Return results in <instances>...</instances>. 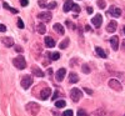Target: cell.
<instances>
[{
  "label": "cell",
  "instance_id": "6da1fadb",
  "mask_svg": "<svg viewBox=\"0 0 125 116\" xmlns=\"http://www.w3.org/2000/svg\"><path fill=\"white\" fill-rule=\"evenodd\" d=\"M26 110H28V112H29L30 115L35 116V115H38L39 111H40V105L36 104V102H29V104L26 105Z\"/></svg>",
  "mask_w": 125,
  "mask_h": 116
},
{
  "label": "cell",
  "instance_id": "7a4b0ae2",
  "mask_svg": "<svg viewBox=\"0 0 125 116\" xmlns=\"http://www.w3.org/2000/svg\"><path fill=\"white\" fill-rule=\"evenodd\" d=\"M14 65L19 69V70H23V69H25V66H26V61H25V58L24 56H16L15 59H14Z\"/></svg>",
  "mask_w": 125,
  "mask_h": 116
},
{
  "label": "cell",
  "instance_id": "3957f363",
  "mask_svg": "<svg viewBox=\"0 0 125 116\" xmlns=\"http://www.w3.org/2000/svg\"><path fill=\"white\" fill-rule=\"evenodd\" d=\"M33 82H34V79H33V76H30V75H25L23 79H21V86H23V89H25V90H28L31 85H33Z\"/></svg>",
  "mask_w": 125,
  "mask_h": 116
},
{
  "label": "cell",
  "instance_id": "277c9868",
  "mask_svg": "<svg viewBox=\"0 0 125 116\" xmlns=\"http://www.w3.org/2000/svg\"><path fill=\"white\" fill-rule=\"evenodd\" d=\"M81 96H83V92L79 90V89H71V91H70V97H71V100L74 101V102H78L80 99H81Z\"/></svg>",
  "mask_w": 125,
  "mask_h": 116
},
{
  "label": "cell",
  "instance_id": "5b68a950",
  "mask_svg": "<svg viewBox=\"0 0 125 116\" xmlns=\"http://www.w3.org/2000/svg\"><path fill=\"white\" fill-rule=\"evenodd\" d=\"M109 86L113 89V90H115V91H121V84L118 81V80H115V79H110L109 80Z\"/></svg>",
  "mask_w": 125,
  "mask_h": 116
},
{
  "label": "cell",
  "instance_id": "8992f818",
  "mask_svg": "<svg viewBox=\"0 0 125 116\" xmlns=\"http://www.w3.org/2000/svg\"><path fill=\"white\" fill-rule=\"evenodd\" d=\"M51 18H53V15H51L50 13H40L39 15H38V19L39 20H41L43 23H49L50 20H51Z\"/></svg>",
  "mask_w": 125,
  "mask_h": 116
},
{
  "label": "cell",
  "instance_id": "52a82bcc",
  "mask_svg": "<svg viewBox=\"0 0 125 116\" xmlns=\"http://www.w3.org/2000/svg\"><path fill=\"white\" fill-rule=\"evenodd\" d=\"M101 23H103V16L100 14H96L95 16L91 19V24L95 26V28H100L101 26Z\"/></svg>",
  "mask_w": 125,
  "mask_h": 116
},
{
  "label": "cell",
  "instance_id": "ba28073f",
  "mask_svg": "<svg viewBox=\"0 0 125 116\" xmlns=\"http://www.w3.org/2000/svg\"><path fill=\"white\" fill-rule=\"evenodd\" d=\"M50 94H51V90H50V87H44L43 90L40 91V100H48L49 99V96H50Z\"/></svg>",
  "mask_w": 125,
  "mask_h": 116
},
{
  "label": "cell",
  "instance_id": "9c48e42d",
  "mask_svg": "<svg viewBox=\"0 0 125 116\" xmlns=\"http://www.w3.org/2000/svg\"><path fill=\"white\" fill-rule=\"evenodd\" d=\"M108 14H109V15H111V16H115V18H120V15H121V10H120L119 8L111 6V8L109 9Z\"/></svg>",
  "mask_w": 125,
  "mask_h": 116
},
{
  "label": "cell",
  "instance_id": "30bf717a",
  "mask_svg": "<svg viewBox=\"0 0 125 116\" xmlns=\"http://www.w3.org/2000/svg\"><path fill=\"white\" fill-rule=\"evenodd\" d=\"M1 41H3V44H4L5 46H8V48L14 46V40H13V38L4 36V38H1Z\"/></svg>",
  "mask_w": 125,
  "mask_h": 116
},
{
  "label": "cell",
  "instance_id": "8fae6325",
  "mask_svg": "<svg viewBox=\"0 0 125 116\" xmlns=\"http://www.w3.org/2000/svg\"><path fill=\"white\" fill-rule=\"evenodd\" d=\"M65 74H66V70L64 69V68H61V69H59L58 71H56V80L58 81H62L64 80V77H65Z\"/></svg>",
  "mask_w": 125,
  "mask_h": 116
},
{
  "label": "cell",
  "instance_id": "7c38bea8",
  "mask_svg": "<svg viewBox=\"0 0 125 116\" xmlns=\"http://www.w3.org/2000/svg\"><path fill=\"white\" fill-rule=\"evenodd\" d=\"M110 44H111V48H113V50H118L119 49V38L118 36H113L111 39H110Z\"/></svg>",
  "mask_w": 125,
  "mask_h": 116
},
{
  "label": "cell",
  "instance_id": "4fadbf2b",
  "mask_svg": "<svg viewBox=\"0 0 125 116\" xmlns=\"http://www.w3.org/2000/svg\"><path fill=\"white\" fill-rule=\"evenodd\" d=\"M116 28H118L116 21H110L108 24V26H106V31H108V33H114V31L116 30Z\"/></svg>",
  "mask_w": 125,
  "mask_h": 116
},
{
  "label": "cell",
  "instance_id": "5bb4252c",
  "mask_svg": "<svg viewBox=\"0 0 125 116\" xmlns=\"http://www.w3.org/2000/svg\"><path fill=\"white\" fill-rule=\"evenodd\" d=\"M45 46L46 48H54L55 46V40L50 36H45Z\"/></svg>",
  "mask_w": 125,
  "mask_h": 116
},
{
  "label": "cell",
  "instance_id": "9a60e30c",
  "mask_svg": "<svg viewBox=\"0 0 125 116\" xmlns=\"http://www.w3.org/2000/svg\"><path fill=\"white\" fill-rule=\"evenodd\" d=\"M73 8H74V3H73V0H66L65 4H64V11L68 13V11H70V10H73Z\"/></svg>",
  "mask_w": 125,
  "mask_h": 116
},
{
  "label": "cell",
  "instance_id": "2e32d148",
  "mask_svg": "<svg viewBox=\"0 0 125 116\" xmlns=\"http://www.w3.org/2000/svg\"><path fill=\"white\" fill-rule=\"evenodd\" d=\"M31 71H33V74L35 76H38V77H44V72L41 71L38 66H34L33 69H31Z\"/></svg>",
  "mask_w": 125,
  "mask_h": 116
},
{
  "label": "cell",
  "instance_id": "e0dca14e",
  "mask_svg": "<svg viewBox=\"0 0 125 116\" xmlns=\"http://www.w3.org/2000/svg\"><path fill=\"white\" fill-rule=\"evenodd\" d=\"M36 30H38V33L41 34V35H44L45 34V31H46V26L44 23H40L38 26H36Z\"/></svg>",
  "mask_w": 125,
  "mask_h": 116
},
{
  "label": "cell",
  "instance_id": "ac0fdd59",
  "mask_svg": "<svg viewBox=\"0 0 125 116\" xmlns=\"http://www.w3.org/2000/svg\"><path fill=\"white\" fill-rule=\"evenodd\" d=\"M95 51H96V54L100 56V58H103V59H106L108 56H106V52L105 51H104L101 48H99V46H96L95 48Z\"/></svg>",
  "mask_w": 125,
  "mask_h": 116
},
{
  "label": "cell",
  "instance_id": "d6986e66",
  "mask_svg": "<svg viewBox=\"0 0 125 116\" xmlns=\"http://www.w3.org/2000/svg\"><path fill=\"white\" fill-rule=\"evenodd\" d=\"M54 30L56 31V33H59L60 35H62L65 33V30H64V26H62L61 24H55L54 25Z\"/></svg>",
  "mask_w": 125,
  "mask_h": 116
},
{
  "label": "cell",
  "instance_id": "ffe728a7",
  "mask_svg": "<svg viewBox=\"0 0 125 116\" xmlns=\"http://www.w3.org/2000/svg\"><path fill=\"white\" fill-rule=\"evenodd\" d=\"M69 81H70L71 84H75V82L79 81V76L76 75L75 72H71L70 75H69Z\"/></svg>",
  "mask_w": 125,
  "mask_h": 116
},
{
  "label": "cell",
  "instance_id": "44dd1931",
  "mask_svg": "<svg viewBox=\"0 0 125 116\" xmlns=\"http://www.w3.org/2000/svg\"><path fill=\"white\" fill-rule=\"evenodd\" d=\"M3 6L5 8V9H8L9 10V11H11V13H14V14H18L19 11H18V9H14V8H11V6H10L9 4H6L5 1H4V4H3Z\"/></svg>",
  "mask_w": 125,
  "mask_h": 116
},
{
  "label": "cell",
  "instance_id": "7402d4cb",
  "mask_svg": "<svg viewBox=\"0 0 125 116\" xmlns=\"http://www.w3.org/2000/svg\"><path fill=\"white\" fill-rule=\"evenodd\" d=\"M48 56L50 58V60H59L60 54L59 52H51V54H48Z\"/></svg>",
  "mask_w": 125,
  "mask_h": 116
},
{
  "label": "cell",
  "instance_id": "603a6c76",
  "mask_svg": "<svg viewBox=\"0 0 125 116\" xmlns=\"http://www.w3.org/2000/svg\"><path fill=\"white\" fill-rule=\"evenodd\" d=\"M65 105H66V104H65V101H64V100H59V101H56V102H55V106H56L58 109L64 107Z\"/></svg>",
  "mask_w": 125,
  "mask_h": 116
},
{
  "label": "cell",
  "instance_id": "cb8c5ba5",
  "mask_svg": "<svg viewBox=\"0 0 125 116\" xmlns=\"http://www.w3.org/2000/svg\"><path fill=\"white\" fill-rule=\"evenodd\" d=\"M68 45H69V39H65V40L60 44V46H59V48H60V49H66V48H68Z\"/></svg>",
  "mask_w": 125,
  "mask_h": 116
},
{
  "label": "cell",
  "instance_id": "d4e9b609",
  "mask_svg": "<svg viewBox=\"0 0 125 116\" xmlns=\"http://www.w3.org/2000/svg\"><path fill=\"white\" fill-rule=\"evenodd\" d=\"M98 6L100 9H104L106 6V3H105V0H98Z\"/></svg>",
  "mask_w": 125,
  "mask_h": 116
},
{
  "label": "cell",
  "instance_id": "484cf974",
  "mask_svg": "<svg viewBox=\"0 0 125 116\" xmlns=\"http://www.w3.org/2000/svg\"><path fill=\"white\" fill-rule=\"evenodd\" d=\"M38 4H39V6H40V8H46V6H48L46 0H39Z\"/></svg>",
  "mask_w": 125,
  "mask_h": 116
},
{
  "label": "cell",
  "instance_id": "4316f807",
  "mask_svg": "<svg viewBox=\"0 0 125 116\" xmlns=\"http://www.w3.org/2000/svg\"><path fill=\"white\" fill-rule=\"evenodd\" d=\"M81 70H83V72H85V74H89V72H90V68H89L88 65H83Z\"/></svg>",
  "mask_w": 125,
  "mask_h": 116
},
{
  "label": "cell",
  "instance_id": "83f0119b",
  "mask_svg": "<svg viewBox=\"0 0 125 116\" xmlns=\"http://www.w3.org/2000/svg\"><path fill=\"white\" fill-rule=\"evenodd\" d=\"M78 116H88V114H86L85 110L80 109V110H78Z\"/></svg>",
  "mask_w": 125,
  "mask_h": 116
},
{
  "label": "cell",
  "instance_id": "f1b7e54d",
  "mask_svg": "<svg viewBox=\"0 0 125 116\" xmlns=\"http://www.w3.org/2000/svg\"><path fill=\"white\" fill-rule=\"evenodd\" d=\"M18 28H19V29H23V28H24V23H23V20L20 19V18L18 19Z\"/></svg>",
  "mask_w": 125,
  "mask_h": 116
},
{
  "label": "cell",
  "instance_id": "f546056e",
  "mask_svg": "<svg viewBox=\"0 0 125 116\" xmlns=\"http://www.w3.org/2000/svg\"><path fill=\"white\" fill-rule=\"evenodd\" d=\"M46 8H48V9H55V8H56V3H55V1H51L50 4H48Z\"/></svg>",
  "mask_w": 125,
  "mask_h": 116
},
{
  "label": "cell",
  "instance_id": "4dcf8cb0",
  "mask_svg": "<svg viewBox=\"0 0 125 116\" xmlns=\"http://www.w3.org/2000/svg\"><path fill=\"white\" fill-rule=\"evenodd\" d=\"M73 115H74V112H73L71 110H66L64 114H62V116H73Z\"/></svg>",
  "mask_w": 125,
  "mask_h": 116
},
{
  "label": "cell",
  "instance_id": "1f68e13d",
  "mask_svg": "<svg viewBox=\"0 0 125 116\" xmlns=\"http://www.w3.org/2000/svg\"><path fill=\"white\" fill-rule=\"evenodd\" d=\"M59 95H60V94H59V91H55V92H54V95L51 96V100H54V101H55V99H58V97H59Z\"/></svg>",
  "mask_w": 125,
  "mask_h": 116
},
{
  "label": "cell",
  "instance_id": "d6a6232c",
  "mask_svg": "<svg viewBox=\"0 0 125 116\" xmlns=\"http://www.w3.org/2000/svg\"><path fill=\"white\" fill-rule=\"evenodd\" d=\"M20 4H21V6H26L29 4V0H19Z\"/></svg>",
  "mask_w": 125,
  "mask_h": 116
},
{
  "label": "cell",
  "instance_id": "836d02e7",
  "mask_svg": "<svg viewBox=\"0 0 125 116\" xmlns=\"http://www.w3.org/2000/svg\"><path fill=\"white\" fill-rule=\"evenodd\" d=\"M73 10H74L75 13H80V6H79V5H75V4H74V8H73Z\"/></svg>",
  "mask_w": 125,
  "mask_h": 116
},
{
  "label": "cell",
  "instance_id": "e575fe53",
  "mask_svg": "<svg viewBox=\"0 0 125 116\" xmlns=\"http://www.w3.org/2000/svg\"><path fill=\"white\" fill-rule=\"evenodd\" d=\"M4 31H6V26L3 25V24H0V33H4Z\"/></svg>",
  "mask_w": 125,
  "mask_h": 116
},
{
  "label": "cell",
  "instance_id": "d590c367",
  "mask_svg": "<svg viewBox=\"0 0 125 116\" xmlns=\"http://www.w3.org/2000/svg\"><path fill=\"white\" fill-rule=\"evenodd\" d=\"M15 50H16L18 52H21V51H23V48L19 46V45H16V46H15Z\"/></svg>",
  "mask_w": 125,
  "mask_h": 116
},
{
  "label": "cell",
  "instance_id": "8d00e7d4",
  "mask_svg": "<svg viewBox=\"0 0 125 116\" xmlns=\"http://www.w3.org/2000/svg\"><path fill=\"white\" fill-rule=\"evenodd\" d=\"M84 90H85V92H88L89 95H91V94H93V91H91V90H89V89H85V87H84Z\"/></svg>",
  "mask_w": 125,
  "mask_h": 116
},
{
  "label": "cell",
  "instance_id": "74e56055",
  "mask_svg": "<svg viewBox=\"0 0 125 116\" xmlns=\"http://www.w3.org/2000/svg\"><path fill=\"white\" fill-rule=\"evenodd\" d=\"M88 13H89V14H91V13H93V9H91L90 6L88 8Z\"/></svg>",
  "mask_w": 125,
  "mask_h": 116
},
{
  "label": "cell",
  "instance_id": "f35d334b",
  "mask_svg": "<svg viewBox=\"0 0 125 116\" xmlns=\"http://www.w3.org/2000/svg\"><path fill=\"white\" fill-rule=\"evenodd\" d=\"M123 50L125 51V39H124V41H123Z\"/></svg>",
  "mask_w": 125,
  "mask_h": 116
},
{
  "label": "cell",
  "instance_id": "ab89813d",
  "mask_svg": "<svg viewBox=\"0 0 125 116\" xmlns=\"http://www.w3.org/2000/svg\"><path fill=\"white\" fill-rule=\"evenodd\" d=\"M124 33H125V26H124Z\"/></svg>",
  "mask_w": 125,
  "mask_h": 116
},
{
  "label": "cell",
  "instance_id": "60d3db41",
  "mask_svg": "<svg viewBox=\"0 0 125 116\" xmlns=\"http://www.w3.org/2000/svg\"><path fill=\"white\" fill-rule=\"evenodd\" d=\"M124 116H125V115H124Z\"/></svg>",
  "mask_w": 125,
  "mask_h": 116
}]
</instances>
